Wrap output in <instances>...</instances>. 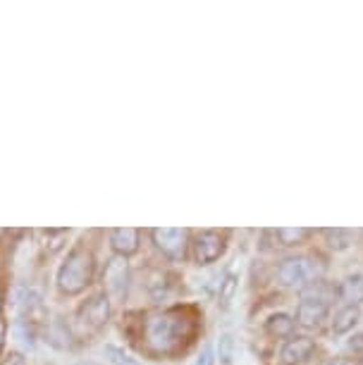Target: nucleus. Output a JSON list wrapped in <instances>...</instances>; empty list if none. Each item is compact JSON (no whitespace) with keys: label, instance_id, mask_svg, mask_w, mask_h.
I'll use <instances>...</instances> for the list:
<instances>
[{"label":"nucleus","instance_id":"0eeeda50","mask_svg":"<svg viewBox=\"0 0 363 365\" xmlns=\"http://www.w3.org/2000/svg\"><path fill=\"white\" fill-rule=\"evenodd\" d=\"M330 315V303L320 299H308L301 296V303L297 306V322L306 329H318Z\"/></svg>","mask_w":363,"mask_h":365},{"label":"nucleus","instance_id":"6ab92c4d","mask_svg":"<svg viewBox=\"0 0 363 365\" xmlns=\"http://www.w3.org/2000/svg\"><path fill=\"white\" fill-rule=\"evenodd\" d=\"M232 351H235V339H232V334H223L220 344H218V354H220V361L225 365L232 363Z\"/></svg>","mask_w":363,"mask_h":365},{"label":"nucleus","instance_id":"f3484780","mask_svg":"<svg viewBox=\"0 0 363 365\" xmlns=\"http://www.w3.org/2000/svg\"><path fill=\"white\" fill-rule=\"evenodd\" d=\"M308 230L304 227H290V230H277V239L282 241V246H297L308 237Z\"/></svg>","mask_w":363,"mask_h":365},{"label":"nucleus","instance_id":"1a4fd4ad","mask_svg":"<svg viewBox=\"0 0 363 365\" xmlns=\"http://www.w3.org/2000/svg\"><path fill=\"white\" fill-rule=\"evenodd\" d=\"M313 351H316L313 339H308V336H294V339H290L282 346L280 356H282L285 365H297V363L308 361V358L313 356Z\"/></svg>","mask_w":363,"mask_h":365},{"label":"nucleus","instance_id":"aec40b11","mask_svg":"<svg viewBox=\"0 0 363 365\" xmlns=\"http://www.w3.org/2000/svg\"><path fill=\"white\" fill-rule=\"evenodd\" d=\"M196 365H215V356H213V349H210V346H205V349L201 351V356H198Z\"/></svg>","mask_w":363,"mask_h":365},{"label":"nucleus","instance_id":"6e6552de","mask_svg":"<svg viewBox=\"0 0 363 365\" xmlns=\"http://www.w3.org/2000/svg\"><path fill=\"white\" fill-rule=\"evenodd\" d=\"M194 249H196V260H198V263L208 265V263H213V260H218V258L223 256V251H225V237H223L220 232H213V230L201 232L196 237Z\"/></svg>","mask_w":363,"mask_h":365},{"label":"nucleus","instance_id":"4468645a","mask_svg":"<svg viewBox=\"0 0 363 365\" xmlns=\"http://www.w3.org/2000/svg\"><path fill=\"white\" fill-rule=\"evenodd\" d=\"M239 289V274L237 272H227L220 282V292H218V303H220L223 308H227L232 299H235Z\"/></svg>","mask_w":363,"mask_h":365},{"label":"nucleus","instance_id":"f03ea898","mask_svg":"<svg viewBox=\"0 0 363 365\" xmlns=\"http://www.w3.org/2000/svg\"><path fill=\"white\" fill-rule=\"evenodd\" d=\"M93 256L91 251H86L84 246H77L67 253L65 263L58 270V287L63 294H79L91 284L93 279Z\"/></svg>","mask_w":363,"mask_h":365},{"label":"nucleus","instance_id":"9b49d317","mask_svg":"<svg viewBox=\"0 0 363 365\" xmlns=\"http://www.w3.org/2000/svg\"><path fill=\"white\" fill-rule=\"evenodd\" d=\"M359 320H361V311H359V306H344L342 311L334 315V320H332V332L342 336V334H347V332H352V329L359 325Z\"/></svg>","mask_w":363,"mask_h":365},{"label":"nucleus","instance_id":"9d476101","mask_svg":"<svg viewBox=\"0 0 363 365\" xmlns=\"http://www.w3.org/2000/svg\"><path fill=\"white\" fill-rule=\"evenodd\" d=\"M113 249L118 251V256L127 258L132 253L139 251V230H132V227H125V230H115L111 237Z\"/></svg>","mask_w":363,"mask_h":365},{"label":"nucleus","instance_id":"a211bd4d","mask_svg":"<svg viewBox=\"0 0 363 365\" xmlns=\"http://www.w3.org/2000/svg\"><path fill=\"white\" fill-rule=\"evenodd\" d=\"M103 354H106V358H108V361H111L113 365H139L132 356L127 354V351H122L120 346H115V344H106Z\"/></svg>","mask_w":363,"mask_h":365},{"label":"nucleus","instance_id":"4be33fe9","mask_svg":"<svg viewBox=\"0 0 363 365\" xmlns=\"http://www.w3.org/2000/svg\"><path fill=\"white\" fill-rule=\"evenodd\" d=\"M5 346V320H0V351Z\"/></svg>","mask_w":363,"mask_h":365},{"label":"nucleus","instance_id":"5701e85b","mask_svg":"<svg viewBox=\"0 0 363 365\" xmlns=\"http://www.w3.org/2000/svg\"><path fill=\"white\" fill-rule=\"evenodd\" d=\"M5 365H24V363H22V358H19V356H10V361Z\"/></svg>","mask_w":363,"mask_h":365},{"label":"nucleus","instance_id":"39448f33","mask_svg":"<svg viewBox=\"0 0 363 365\" xmlns=\"http://www.w3.org/2000/svg\"><path fill=\"white\" fill-rule=\"evenodd\" d=\"M155 246L163 251V256L170 260H184L189 246V232L187 230H153L150 232Z\"/></svg>","mask_w":363,"mask_h":365},{"label":"nucleus","instance_id":"412c9836","mask_svg":"<svg viewBox=\"0 0 363 365\" xmlns=\"http://www.w3.org/2000/svg\"><path fill=\"white\" fill-rule=\"evenodd\" d=\"M363 349V334H356L347 341V351H361Z\"/></svg>","mask_w":363,"mask_h":365},{"label":"nucleus","instance_id":"7ed1b4c3","mask_svg":"<svg viewBox=\"0 0 363 365\" xmlns=\"http://www.w3.org/2000/svg\"><path fill=\"white\" fill-rule=\"evenodd\" d=\"M111 320V299L108 294H93L77 308V327L81 332H98Z\"/></svg>","mask_w":363,"mask_h":365},{"label":"nucleus","instance_id":"20e7f679","mask_svg":"<svg viewBox=\"0 0 363 365\" xmlns=\"http://www.w3.org/2000/svg\"><path fill=\"white\" fill-rule=\"evenodd\" d=\"M103 289H106L108 299L122 301L129 289V263L122 256H115L108 260L106 270H103Z\"/></svg>","mask_w":363,"mask_h":365},{"label":"nucleus","instance_id":"393cba45","mask_svg":"<svg viewBox=\"0 0 363 365\" xmlns=\"http://www.w3.org/2000/svg\"><path fill=\"white\" fill-rule=\"evenodd\" d=\"M361 365H363V361H361Z\"/></svg>","mask_w":363,"mask_h":365},{"label":"nucleus","instance_id":"b1692460","mask_svg":"<svg viewBox=\"0 0 363 365\" xmlns=\"http://www.w3.org/2000/svg\"><path fill=\"white\" fill-rule=\"evenodd\" d=\"M330 365H347V363H344V361H342V358H334V361H332Z\"/></svg>","mask_w":363,"mask_h":365},{"label":"nucleus","instance_id":"f257e3e1","mask_svg":"<svg viewBox=\"0 0 363 365\" xmlns=\"http://www.w3.org/2000/svg\"><path fill=\"white\" fill-rule=\"evenodd\" d=\"M194 332V318L187 311H182V308H173V311L150 315L146 327H143V339H146L150 354L173 356L177 351H182V346H187Z\"/></svg>","mask_w":363,"mask_h":365},{"label":"nucleus","instance_id":"423d86ee","mask_svg":"<svg viewBox=\"0 0 363 365\" xmlns=\"http://www.w3.org/2000/svg\"><path fill=\"white\" fill-rule=\"evenodd\" d=\"M313 277V263L304 256L287 258L277 267V279L285 287H306Z\"/></svg>","mask_w":363,"mask_h":365},{"label":"nucleus","instance_id":"ddd939ff","mask_svg":"<svg viewBox=\"0 0 363 365\" xmlns=\"http://www.w3.org/2000/svg\"><path fill=\"white\" fill-rule=\"evenodd\" d=\"M46 341L56 349H67L70 346V329L63 320H53L51 325L46 327Z\"/></svg>","mask_w":363,"mask_h":365},{"label":"nucleus","instance_id":"2eb2a0df","mask_svg":"<svg viewBox=\"0 0 363 365\" xmlns=\"http://www.w3.org/2000/svg\"><path fill=\"white\" fill-rule=\"evenodd\" d=\"M268 332L272 336H292L294 334V320L290 318V315H285V313H275V315H270V320H268Z\"/></svg>","mask_w":363,"mask_h":365},{"label":"nucleus","instance_id":"f8f14e48","mask_svg":"<svg viewBox=\"0 0 363 365\" xmlns=\"http://www.w3.org/2000/svg\"><path fill=\"white\" fill-rule=\"evenodd\" d=\"M339 296L349 306H361L363 303V274H349L339 287Z\"/></svg>","mask_w":363,"mask_h":365},{"label":"nucleus","instance_id":"dca6fc26","mask_svg":"<svg viewBox=\"0 0 363 365\" xmlns=\"http://www.w3.org/2000/svg\"><path fill=\"white\" fill-rule=\"evenodd\" d=\"M327 237V246H330L332 251H347L349 246H352V232L349 230H327L325 232Z\"/></svg>","mask_w":363,"mask_h":365}]
</instances>
